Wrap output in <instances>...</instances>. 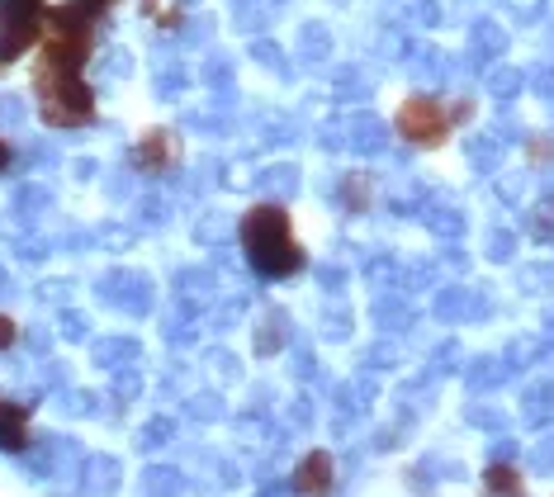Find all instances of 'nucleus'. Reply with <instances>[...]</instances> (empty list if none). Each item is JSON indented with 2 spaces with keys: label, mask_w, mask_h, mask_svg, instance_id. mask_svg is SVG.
<instances>
[{
  "label": "nucleus",
  "mask_w": 554,
  "mask_h": 497,
  "mask_svg": "<svg viewBox=\"0 0 554 497\" xmlns=\"http://www.w3.org/2000/svg\"><path fill=\"white\" fill-rule=\"evenodd\" d=\"M90 5H95V10H105V5H109V0H90Z\"/></svg>",
  "instance_id": "nucleus-10"
},
{
  "label": "nucleus",
  "mask_w": 554,
  "mask_h": 497,
  "mask_svg": "<svg viewBox=\"0 0 554 497\" xmlns=\"http://www.w3.org/2000/svg\"><path fill=\"white\" fill-rule=\"evenodd\" d=\"M242 247H247L251 266L270 275V280L304 270V247H299V237L289 228V213L280 204H256L242 218Z\"/></svg>",
  "instance_id": "nucleus-1"
},
{
  "label": "nucleus",
  "mask_w": 554,
  "mask_h": 497,
  "mask_svg": "<svg viewBox=\"0 0 554 497\" xmlns=\"http://www.w3.org/2000/svg\"><path fill=\"white\" fill-rule=\"evenodd\" d=\"M483 488L493 497H521L526 493V483H521V474L512 469V464H493L488 474H483Z\"/></svg>",
  "instance_id": "nucleus-8"
},
{
  "label": "nucleus",
  "mask_w": 554,
  "mask_h": 497,
  "mask_svg": "<svg viewBox=\"0 0 554 497\" xmlns=\"http://www.w3.org/2000/svg\"><path fill=\"white\" fill-rule=\"evenodd\" d=\"M337 488V460L327 450H308L304 460L294 464V493L299 497H332Z\"/></svg>",
  "instance_id": "nucleus-5"
},
{
  "label": "nucleus",
  "mask_w": 554,
  "mask_h": 497,
  "mask_svg": "<svg viewBox=\"0 0 554 497\" xmlns=\"http://www.w3.org/2000/svg\"><path fill=\"white\" fill-rule=\"evenodd\" d=\"M398 133L417 147H436V142H446L450 133V114L441 109V100H431V95H412L403 100L398 109Z\"/></svg>",
  "instance_id": "nucleus-3"
},
{
  "label": "nucleus",
  "mask_w": 554,
  "mask_h": 497,
  "mask_svg": "<svg viewBox=\"0 0 554 497\" xmlns=\"http://www.w3.org/2000/svg\"><path fill=\"white\" fill-rule=\"evenodd\" d=\"M29 436V408H19L10 398H0V450H24Z\"/></svg>",
  "instance_id": "nucleus-6"
},
{
  "label": "nucleus",
  "mask_w": 554,
  "mask_h": 497,
  "mask_svg": "<svg viewBox=\"0 0 554 497\" xmlns=\"http://www.w3.org/2000/svg\"><path fill=\"white\" fill-rule=\"evenodd\" d=\"M176 157H180V147L171 133H147V138L138 142V166H143V171H166Z\"/></svg>",
  "instance_id": "nucleus-7"
},
{
  "label": "nucleus",
  "mask_w": 554,
  "mask_h": 497,
  "mask_svg": "<svg viewBox=\"0 0 554 497\" xmlns=\"http://www.w3.org/2000/svg\"><path fill=\"white\" fill-rule=\"evenodd\" d=\"M5 346H15V322L0 313V351H5Z\"/></svg>",
  "instance_id": "nucleus-9"
},
{
  "label": "nucleus",
  "mask_w": 554,
  "mask_h": 497,
  "mask_svg": "<svg viewBox=\"0 0 554 497\" xmlns=\"http://www.w3.org/2000/svg\"><path fill=\"white\" fill-rule=\"evenodd\" d=\"M38 95H43V119L53 128H76L90 119V90L81 71L38 67Z\"/></svg>",
  "instance_id": "nucleus-2"
},
{
  "label": "nucleus",
  "mask_w": 554,
  "mask_h": 497,
  "mask_svg": "<svg viewBox=\"0 0 554 497\" xmlns=\"http://www.w3.org/2000/svg\"><path fill=\"white\" fill-rule=\"evenodd\" d=\"M43 0H0V62H15L38 38Z\"/></svg>",
  "instance_id": "nucleus-4"
}]
</instances>
